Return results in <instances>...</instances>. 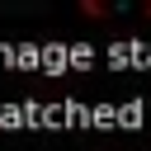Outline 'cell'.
<instances>
[]
</instances>
